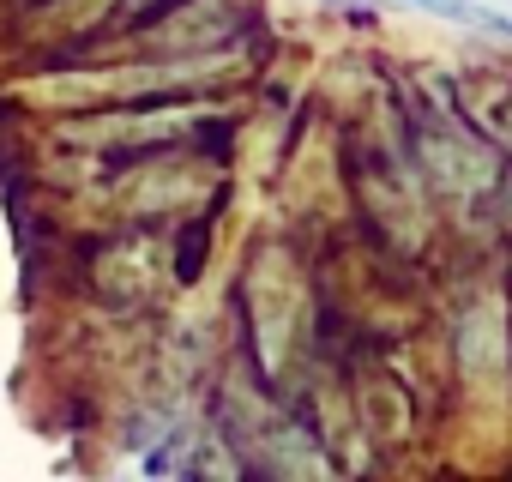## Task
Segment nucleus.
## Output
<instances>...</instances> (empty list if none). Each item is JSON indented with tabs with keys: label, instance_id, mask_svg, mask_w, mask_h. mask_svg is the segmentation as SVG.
I'll return each instance as SVG.
<instances>
[]
</instances>
